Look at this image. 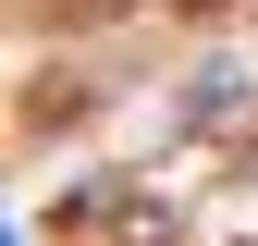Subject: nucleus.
<instances>
[{"mask_svg":"<svg viewBox=\"0 0 258 246\" xmlns=\"http://www.w3.org/2000/svg\"><path fill=\"white\" fill-rule=\"evenodd\" d=\"M13 25H25V148H37L49 123H99L136 61L258 25V0H13Z\"/></svg>","mask_w":258,"mask_h":246,"instance_id":"f257e3e1","label":"nucleus"}]
</instances>
